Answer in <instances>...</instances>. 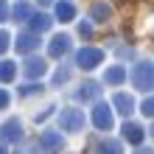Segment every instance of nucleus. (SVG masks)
<instances>
[{"label":"nucleus","mask_w":154,"mask_h":154,"mask_svg":"<svg viewBox=\"0 0 154 154\" xmlns=\"http://www.w3.org/2000/svg\"><path fill=\"white\" fill-rule=\"evenodd\" d=\"M59 126H62V132H81L84 129V112L81 109H62L59 112Z\"/></svg>","instance_id":"1"},{"label":"nucleus","mask_w":154,"mask_h":154,"mask_svg":"<svg viewBox=\"0 0 154 154\" xmlns=\"http://www.w3.org/2000/svg\"><path fill=\"white\" fill-rule=\"evenodd\" d=\"M132 81H134L137 90H151L154 87V65H149V62L137 65L132 70Z\"/></svg>","instance_id":"2"},{"label":"nucleus","mask_w":154,"mask_h":154,"mask_svg":"<svg viewBox=\"0 0 154 154\" xmlns=\"http://www.w3.org/2000/svg\"><path fill=\"white\" fill-rule=\"evenodd\" d=\"M76 62H79L81 70H93V67H98L104 62V51L101 48H81L76 53Z\"/></svg>","instance_id":"3"},{"label":"nucleus","mask_w":154,"mask_h":154,"mask_svg":"<svg viewBox=\"0 0 154 154\" xmlns=\"http://www.w3.org/2000/svg\"><path fill=\"white\" fill-rule=\"evenodd\" d=\"M93 123H95V129H112V109L106 104H95V109H93Z\"/></svg>","instance_id":"4"},{"label":"nucleus","mask_w":154,"mask_h":154,"mask_svg":"<svg viewBox=\"0 0 154 154\" xmlns=\"http://www.w3.org/2000/svg\"><path fill=\"white\" fill-rule=\"evenodd\" d=\"M0 137H3V143H17L23 137V126L17 118H8V121L0 126Z\"/></svg>","instance_id":"5"},{"label":"nucleus","mask_w":154,"mask_h":154,"mask_svg":"<svg viewBox=\"0 0 154 154\" xmlns=\"http://www.w3.org/2000/svg\"><path fill=\"white\" fill-rule=\"evenodd\" d=\"M14 48H17V53H34V51L39 48V34H34V31L20 34L17 42H14Z\"/></svg>","instance_id":"6"},{"label":"nucleus","mask_w":154,"mask_h":154,"mask_svg":"<svg viewBox=\"0 0 154 154\" xmlns=\"http://www.w3.org/2000/svg\"><path fill=\"white\" fill-rule=\"evenodd\" d=\"M67 51H70V37L67 34H56V37L51 39V45H48V53L53 59H62Z\"/></svg>","instance_id":"7"},{"label":"nucleus","mask_w":154,"mask_h":154,"mask_svg":"<svg viewBox=\"0 0 154 154\" xmlns=\"http://www.w3.org/2000/svg\"><path fill=\"white\" fill-rule=\"evenodd\" d=\"M39 146L48 151V154L62 151V132H42L39 134Z\"/></svg>","instance_id":"8"},{"label":"nucleus","mask_w":154,"mask_h":154,"mask_svg":"<svg viewBox=\"0 0 154 154\" xmlns=\"http://www.w3.org/2000/svg\"><path fill=\"white\" fill-rule=\"evenodd\" d=\"M23 70H25V76H28V79H42L45 70H48V65H45V59H39V56H28Z\"/></svg>","instance_id":"9"},{"label":"nucleus","mask_w":154,"mask_h":154,"mask_svg":"<svg viewBox=\"0 0 154 154\" xmlns=\"http://www.w3.org/2000/svg\"><path fill=\"white\" fill-rule=\"evenodd\" d=\"M98 95H101V87H98L95 81H84V84L79 87V93H76L79 101H95Z\"/></svg>","instance_id":"10"},{"label":"nucleus","mask_w":154,"mask_h":154,"mask_svg":"<svg viewBox=\"0 0 154 154\" xmlns=\"http://www.w3.org/2000/svg\"><path fill=\"white\" fill-rule=\"evenodd\" d=\"M28 25H31L34 34H42V31H48L51 25H53V20H51L48 14H31L28 17Z\"/></svg>","instance_id":"11"},{"label":"nucleus","mask_w":154,"mask_h":154,"mask_svg":"<svg viewBox=\"0 0 154 154\" xmlns=\"http://www.w3.org/2000/svg\"><path fill=\"white\" fill-rule=\"evenodd\" d=\"M112 104L118 106V112H123V115H129V112L134 109V101H132V95H126V93H118V95L112 98Z\"/></svg>","instance_id":"12"},{"label":"nucleus","mask_w":154,"mask_h":154,"mask_svg":"<svg viewBox=\"0 0 154 154\" xmlns=\"http://www.w3.org/2000/svg\"><path fill=\"white\" fill-rule=\"evenodd\" d=\"M109 14H112V8L106 6V3H95L93 8H90V17H93L95 23H106V20H109Z\"/></svg>","instance_id":"13"},{"label":"nucleus","mask_w":154,"mask_h":154,"mask_svg":"<svg viewBox=\"0 0 154 154\" xmlns=\"http://www.w3.org/2000/svg\"><path fill=\"white\" fill-rule=\"evenodd\" d=\"M106 84H121V81H126V70L121 65H112L109 70H106V76H104Z\"/></svg>","instance_id":"14"},{"label":"nucleus","mask_w":154,"mask_h":154,"mask_svg":"<svg viewBox=\"0 0 154 154\" xmlns=\"http://www.w3.org/2000/svg\"><path fill=\"white\" fill-rule=\"evenodd\" d=\"M14 76H17V65L14 62H0V81L8 84V81H14Z\"/></svg>","instance_id":"15"},{"label":"nucleus","mask_w":154,"mask_h":154,"mask_svg":"<svg viewBox=\"0 0 154 154\" xmlns=\"http://www.w3.org/2000/svg\"><path fill=\"white\" fill-rule=\"evenodd\" d=\"M123 137L129 140V143H140L143 140V129H140L137 123H126L123 126Z\"/></svg>","instance_id":"16"},{"label":"nucleus","mask_w":154,"mask_h":154,"mask_svg":"<svg viewBox=\"0 0 154 154\" xmlns=\"http://www.w3.org/2000/svg\"><path fill=\"white\" fill-rule=\"evenodd\" d=\"M56 17H59L62 23H70L76 17V8L70 6V3H56Z\"/></svg>","instance_id":"17"},{"label":"nucleus","mask_w":154,"mask_h":154,"mask_svg":"<svg viewBox=\"0 0 154 154\" xmlns=\"http://www.w3.org/2000/svg\"><path fill=\"white\" fill-rule=\"evenodd\" d=\"M11 17H14L17 23H25V20L31 17V6H28V3H17V6L11 8Z\"/></svg>","instance_id":"18"},{"label":"nucleus","mask_w":154,"mask_h":154,"mask_svg":"<svg viewBox=\"0 0 154 154\" xmlns=\"http://www.w3.org/2000/svg\"><path fill=\"white\" fill-rule=\"evenodd\" d=\"M95 154H121V143L118 140H104V143H98Z\"/></svg>","instance_id":"19"},{"label":"nucleus","mask_w":154,"mask_h":154,"mask_svg":"<svg viewBox=\"0 0 154 154\" xmlns=\"http://www.w3.org/2000/svg\"><path fill=\"white\" fill-rule=\"evenodd\" d=\"M70 79V70L67 67H59L56 73H53V84H62V81H67Z\"/></svg>","instance_id":"20"},{"label":"nucleus","mask_w":154,"mask_h":154,"mask_svg":"<svg viewBox=\"0 0 154 154\" xmlns=\"http://www.w3.org/2000/svg\"><path fill=\"white\" fill-rule=\"evenodd\" d=\"M8 45H11V37H8L6 31H0V53H6V51H8Z\"/></svg>","instance_id":"21"},{"label":"nucleus","mask_w":154,"mask_h":154,"mask_svg":"<svg viewBox=\"0 0 154 154\" xmlns=\"http://www.w3.org/2000/svg\"><path fill=\"white\" fill-rule=\"evenodd\" d=\"M39 90H42L39 84H25V87L20 90V95H34V93H39Z\"/></svg>","instance_id":"22"},{"label":"nucleus","mask_w":154,"mask_h":154,"mask_svg":"<svg viewBox=\"0 0 154 154\" xmlns=\"http://www.w3.org/2000/svg\"><path fill=\"white\" fill-rule=\"evenodd\" d=\"M79 34H81L84 39H90V37H93V28H90L87 23H81V25H79Z\"/></svg>","instance_id":"23"},{"label":"nucleus","mask_w":154,"mask_h":154,"mask_svg":"<svg viewBox=\"0 0 154 154\" xmlns=\"http://www.w3.org/2000/svg\"><path fill=\"white\" fill-rule=\"evenodd\" d=\"M143 112H146L149 118L154 115V98H149V101H146V104H143Z\"/></svg>","instance_id":"24"},{"label":"nucleus","mask_w":154,"mask_h":154,"mask_svg":"<svg viewBox=\"0 0 154 154\" xmlns=\"http://www.w3.org/2000/svg\"><path fill=\"white\" fill-rule=\"evenodd\" d=\"M8 20V8H6V0H0V23Z\"/></svg>","instance_id":"25"},{"label":"nucleus","mask_w":154,"mask_h":154,"mask_svg":"<svg viewBox=\"0 0 154 154\" xmlns=\"http://www.w3.org/2000/svg\"><path fill=\"white\" fill-rule=\"evenodd\" d=\"M6 106H8V93L0 90V109H6Z\"/></svg>","instance_id":"26"},{"label":"nucleus","mask_w":154,"mask_h":154,"mask_svg":"<svg viewBox=\"0 0 154 154\" xmlns=\"http://www.w3.org/2000/svg\"><path fill=\"white\" fill-rule=\"evenodd\" d=\"M39 3H42V6H51V3H53V0H39Z\"/></svg>","instance_id":"27"},{"label":"nucleus","mask_w":154,"mask_h":154,"mask_svg":"<svg viewBox=\"0 0 154 154\" xmlns=\"http://www.w3.org/2000/svg\"><path fill=\"white\" fill-rule=\"evenodd\" d=\"M0 154H8V151H6V146H3V143H0Z\"/></svg>","instance_id":"28"}]
</instances>
